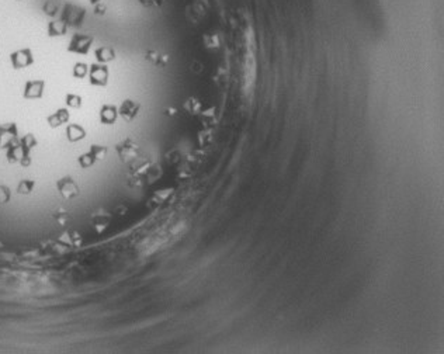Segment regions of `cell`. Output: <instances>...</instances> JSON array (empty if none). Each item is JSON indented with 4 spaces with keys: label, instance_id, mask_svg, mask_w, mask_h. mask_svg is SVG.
I'll list each match as a JSON object with an SVG mask.
<instances>
[{
    "label": "cell",
    "instance_id": "cell-7",
    "mask_svg": "<svg viewBox=\"0 0 444 354\" xmlns=\"http://www.w3.org/2000/svg\"><path fill=\"white\" fill-rule=\"evenodd\" d=\"M135 111H137V105H134L132 103H131V101H127V103H124L123 108H121V114H123V115H124V118H127V120H130V118L134 117V115L137 114Z\"/></svg>",
    "mask_w": 444,
    "mask_h": 354
},
{
    "label": "cell",
    "instance_id": "cell-2",
    "mask_svg": "<svg viewBox=\"0 0 444 354\" xmlns=\"http://www.w3.org/2000/svg\"><path fill=\"white\" fill-rule=\"evenodd\" d=\"M57 189H58L59 194L64 197L65 200H72L75 197H78L79 193H80L78 183L71 176L62 177L61 180H58L57 182Z\"/></svg>",
    "mask_w": 444,
    "mask_h": 354
},
{
    "label": "cell",
    "instance_id": "cell-6",
    "mask_svg": "<svg viewBox=\"0 0 444 354\" xmlns=\"http://www.w3.org/2000/svg\"><path fill=\"white\" fill-rule=\"evenodd\" d=\"M35 180H30V179H24L17 184V193L21 196H30L33 193L34 187H35Z\"/></svg>",
    "mask_w": 444,
    "mask_h": 354
},
{
    "label": "cell",
    "instance_id": "cell-3",
    "mask_svg": "<svg viewBox=\"0 0 444 354\" xmlns=\"http://www.w3.org/2000/svg\"><path fill=\"white\" fill-rule=\"evenodd\" d=\"M59 242L64 243L68 248H80V245L83 243V238L78 230L65 229L59 235Z\"/></svg>",
    "mask_w": 444,
    "mask_h": 354
},
{
    "label": "cell",
    "instance_id": "cell-10",
    "mask_svg": "<svg viewBox=\"0 0 444 354\" xmlns=\"http://www.w3.org/2000/svg\"><path fill=\"white\" fill-rule=\"evenodd\" d=\"M90 152H92L93 155H94V157H96V159H101V157L105 155L107 149H105V148H101V146H97V145H93L92 151Z\"/></svg>",
    "mask_w": 444,
    "mask_h": 354
},
{
    "label": "cell",
    "instance_id": "cell-8",
    "mask_svg": "<svg viewBox=\"0 0 444 354\" xmlns=\"http://www.w3.org/2000/svg\"><path fill=\"white\" fill-rule=\"evenodd\" d=\"M12 198V190L9 186L0 184V204H7Z\"/></svg>",
    "mask_w": 444,
    "mask_h": 354
},
{
    "label": "cell",
    "instance_id": "cell-1",
    "mask_svg": "<svg viewBox=\"0 0 444 354\" xmlns=\"http://www.w3.org/2000/svg\"><path fill=\"white\" fill-rule=\"evenodd\" d=\"M111 221H113V215H111L108 211L104 210V208H98V210L94 211L92 215H90L92 228L97 235H101L110 226Z\"/></svg>",
    "mask_w": 444,
    "mask_h": 354
},
{
    "label": "cell",
    "instance_id": "cell-5",
    "mask_svg": "<svg viewBox=\"0 0 444 354\" xmlns=\"http://www.w3.org/2000/svg\"><path fill=\"white\" fill-rule=\"evenodd\" d=\"M137 146L135 145H120L118 146V153H120V157L124 163H130L131 160H134L137 157Z\"/></svg>",
    "mask_w": 444,
    "mask_h": 354
},
{
    "label": "cell",
    "instance_id": "cell-9",
    "mask_svg": "<svg viewBox=\"0 0 444 354\" xmlns=\"http://www.w3.org/2000/svg\"><path fill=\"white\" fill-rule=\"evenodd\" d=\"M96 162V157L93 155L92 152L90 153H87V155H83V156L79 157V164L82 166V167H90L93 166Z\"/></svg>",
    "mask_w": 444,
    "mask_h": 354
},
{
    "label": "cell",
    "instance_id": "cell-4",
    "mask_svg": "<svg viewBox=\"0 0 444 354\" xmlns=\"http://www.w3.org/2000/svg\"><path fill=\"white\" fill-rule=\"evenodd\" d=\"M52 218L61 228H68L71 225V222H72V215L65 208H57L52 212Z\"/></svg>",
    "mask_w": 444,
    "mask_h": 354
}]
</instances>
